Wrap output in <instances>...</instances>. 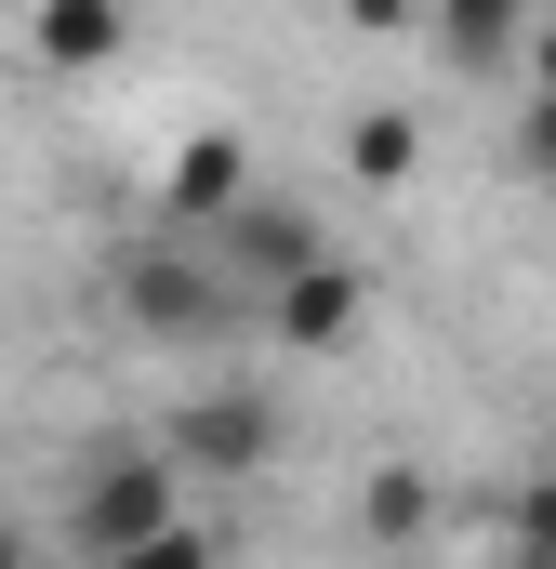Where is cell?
Instances as JSON below:
<instances>
[{
  "instance_id": "1",
  "label": "cell",
  "mask_w": 556,
  "mask_h": 569,
  "mask_svg": "<svg viewBox=\"0 0 556 569\" xmlns=\"http://www.w3.org/2000/svg\"><path fill=\"white\" fill-rule=\"evenodd\" d=\"M172 517H186V477H172L146 437H133V450H93L80 490H67V557H80V569H120L133 543H159Z\"/></svg>"
},
{
  "instance_id": "2",
  "label": "cell",
  "mask_w": 556,
  "mask_h": 569,
  "mask_svg": "<svg viewBox=\"0 0 556 569\" xmlns=\"http://www.w3.org/2000/svg\"><path fill=\"white\" fill-rule=\"evenodd\" d=\"M278 437H291V425H278L266 385H186V398L159 411V437H146V450H159L172 477H266Z\"/></svg>"
},
{
  "instance_id": "3",
  "label": "cell",
  "mask_w": 556,
  "mask_h": 569,
  "mask_svg": "<svg viewBox=\"0 0 556 569\" xmlns=\"http://www.w3.org/2000/svg\"><path fill=\"white\" fill-rule=\"evenodd\" d=\"M358 305H371L358 266H345V252H318V266H291V279L266 291V318H252V331H266L278 358H331V345L358 331Z\"/></svg>"
},
{
  "instance_id": "4",
  "label": "cell",
  "mask_w": 556,
  "mask_h": 569,
  "mask_svg": "<svg viewBox=\"0 0 556 569\" xmlns=\"http://www.w3.org/2000/svg\"><path fill=\"white\" fill-rule=\"evenodd\" d=\"M517 40H530V0H424V53L450 80H490Z\"/></svg>"
},
{
  "instance_id": "5",
  "label": "cell",
  "mask_w": 556,
  "mask_h": 569,
  "mask_svg": "<svg viewBox=\"0 0 556 569\" xmlns=\"http://www.w3.org/2000/svg\"><path fill=\"white\" fill-rule=\"evenodd\" d=\"M239 199H252V146H239V133H199L186 172H172V199H159V226H226Z\"/></svg>"
},
{
  "instance_id": "6",
  "label": "cell",
  "mask_w": 556,
  "mask_h": 569,
  "mask_svg": "<svg viewBox=\"0 0 556 569\" xmlns=\"http://www.w3.org/2000/svg\"><path fill=\"white\" fill-rule=\"evenodd\" d=\"M40 53L53 67H107L120 53V0H40Z\"/></svg>"
},
{
  "instance_id": "7",
  "label": "cell",
  "mask_w": 556,
  "mask_h": 569,
  "mask_svg": "<svg viewBox=\"0 0 556 569\" xmlns=\"http://www.w3.org/2000/svg\"><path fill=\"white\" fill-rule=\"evenodd\" d=\"M345 159H358L371 186H398V172H411V120H398V107H385V120H358V133H345Z\"/></svg>"
},
{
  "instance_id": "8",
  "label": "cell",
  "mask_w": 556,
  "mask_h": 569,
  "mask_svg": "<svg viewBox=\"0 0 556 569\" xmlns=\"http://www.w3.org/2000/svg\"><path fill=\"white\" fill-rule=\"evenodd\" d=\"M120 569H212V530H199V517H172V530H159V543H133Z\"/></svg>"
},
{
  "instance_id": "9",
  "label": "cell",
  "mask_w": 556,
  "mask_h": 569,
  "mask_svg": "<svg viewBox=\"0 0 556 569\" xmlns=\"http://www.w3.org/2000/svg\"><path fill=\"white\" fill-rule=\"evenodd\" d=\"M517 172H530V186H556V93H530V107H517Z\"/></svg>"
},
{
  "instance_id": "10",
  "label": "cell",
  "mask_w": 556,
  "mask_h": 569,
  "mask_svg": "<svg viewBox=\"0 0 556 569\" xmlns=\"http://www.w3.org/2000/svg\"><path fill=\"white\" fill-rule=\"evenodd\" d=\"M0 569H40V543H27V530H13V517H0Z\"/></svg>"
},
{
  "instance_id": "11",
  "label": "cell",
  "mask_w": 556,
  "mask_h": 569,
  "mask_svg": "<svg viewBox=\"0 0 556 569\" xmlns=\"http://www.w3.org/2000/svg\"><path fill=\"white\" fill-rule=\"evenodd\" d=\"M490 569H556V543H530V557H490Z\"/></svg>"
}]
</instances>
